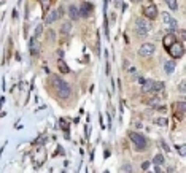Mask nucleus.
<instances>
[{
  "instance_id": "nucleus-26",
  "label": "nucleus",
  "mask_w": 186,
  "mask_h": 173,
  "mask_svg": "<svg viewBox=\"0 0 186 173\" xmlns=\"http://www.w3.org/2000/svg\"><path fill=\"white\" fill-rule=\"evenodd\" d=\"M42 30H43V26H42V24H38V26H37V29H35V38L42 35Z\"/></svg>"
},
{
  "instance_id": "nucleus-14",
  "label": "nucleus",
  "mask_w": 186,
  "mask_h": 173,
  "mask_svg": "<svg viewBox=\"0 0 186 173\" xmlns=\"http://www.w3.org/2000/svg\"><path fill=\"white\" fill-rule=\"evenodd\" d=\"M164 162H166V160H164V156H162V154H156L154 156V159H153V164L154 165H162Z\"/></svg>"
},
{
  "instance_id": "nucleus-8",
  "label": "nucleus",
  "mask_w": 186,
  "mask_h": 173,
  "mask_svg": "<svg viewBox=\"0 0 186 173\" xmlns=\"http://www.w3.org/2000/svg\"><path fill=\"white\" fill-rule=\"evenodd\" d=\"M175 67H177L175 60H167V62L164 64V71L167 75H172L173 71H175Z\"/></svg>"
},
{
  "instance_id": "nucleus-18",
  "label": "nucleus",
  "mask_w": 186,
  "mask_h": 173,
  "mask_svg": "<svg viewBox=\"0 0 186 173\" xmlns=\"http://www.w3.org/2000/svg\"><path fill=\"white\" fill-rule=\"evenodd\" d=\"M70 29H72V24L70 22H64V24H62V33H70Z\"/></svg>"
},
{
  "instance_id": "nucleus-17",
  "label": "nucleus",
  "mask_w": 186,
  "mask_h": 173,
  "mask_svg": "<svg viewBox=\"0 0 186 173\" xmlns=\"http://www.w3.org/2000/svg\"><path fill=\"white\" fill-rule=\"evenodd\" d=\"M166 3L169 5V8H170V10L177 11V8H178V2H177V0H166Z\"/></svg>"
},
{
  "instance_id": "nucleus-9",
  "label": "nucleus",
  "mask_w": 186,
  "mask_h": 173,
  "mask_svg": "<svg viewBox=\"0 0 186 173\" xmlns=\"http://www.w3.org/2000/svg\"><path fill=\"white\" fill-rule=\"evenodd\" d=\"M92 11V5L91 3H83L81 10H80V16H89Z\"/></svg>"
},
{
  "instance_id": "nucleus-33",
  "label": "nucleus",
  "mask_w": 186,
  "mask_h": 173,
  "mask_svg": "<svg viewBox=\"0 0 186 173\" xmlns=\"http://www.w3.org/2000/svg\"><path fill=\"white\" fill-rule=\"evenodd\" d=\"M150 173H151V171H150Z\"/></svg>"
},
{
  "instance_id": "nucleus-32",
  "label": "nucleus",
  "mask_w": 186,
  "mask_h": 173,
  "mask_svg": "<svg viewBox=\"0 0 186 173\" xmlns=\"http://www.w3.org/2000/svg\"><path fill=\"white\" fill-rule=\"evenodd\" d=\"M42 3H43V7H48V0H42Z\"/></svg>"
},
{
  "instance_id": "nucleus-19",
  "label": "nucleus",
  "mask_w": 186,
  "mask_h": 173,
  "mask_svg": "<svg viewBox=\"0 0 186 173\" xmlns=\"http://www.w3.org/2000/svg\"><path fill=\"white\" fill-rule=\"evenodd\" d=\"M169 27H170V32L177 30V29H178V22H177L175 19H172L170 22H169Z\"/></svg>"
},
{
  "instance_id": "nucleus-6",
  "label": "nucleus",
  "mask_w": 186,
  "mask_h": 173,
  "mask_svg": "<svg viewBox=\"0 0 186 173\" xmlns=\"http://www.w3.org/2000/svg\"><path fill=\"white\" fill-rule=\"evenodd\" d=\"M143 14L150 19H154V18H157V10H156L154 5H146L143 8Z\"/></svg>"
},
{
  "instance_id": "nucleus-24",
  "label": "nucleus",
  "mask_w": 186,
  "mask_h": 173,
  "mask_svg": "<svg viewBox=\"0 0 186 173\" xmlns=\"http://www.w3.org/2000/svg\"><path fill=\"white\" fill-rule=\"evenodd\" d=\"M48 40H49V41H54V40H56V33H54V30H51V29L48 30Z\"/></svg>"
},
{
  "instance_id": "nucleus-25",
  "label": "nucleus",
  "mask_w": 186,
  "mask_h": 173,
  "mask_svg": "<svg viewBox=\"0 0 186 173\" xmlns=\"http://www.w3.org/2000/svg\"><path fill=\"white\" fill-rule=\"evenodd\" d=\"M162 21L166 22V24H169V22L172 21V18H170V14L169 13H162Z\"/></svg>"
},
{
  "instance_id": "nucleus-11",
  "label": "nucleus",
  "mask_w": 186,
  "mask_h": 173,
  "mask_svg": "<svg viewBox=\"0 0 186 173\" xmlns=\"http://www.w3.org/2000/svg\"><path fill=\"white\" fill-rule=\"evenodd\" d=\"M69 16L72 19H78V18H80V10H78V7L70 5V7H69Z\"/></svg>"
},
{
  "instance_id": "nucleus-31",
  "label": "nucleus",
  "mask_w": 186,
  "mask_h": 173,
  "mask_svg": "<svg viewBox=\"0 0 186 173\" xmlns=\"http://www.w3.org/2000/svg\"><path fill=\"white\" fill-rule=\"evenodd\" d=\"M161 144H162V148H164L166 151H169V146H167V144H166V141H161Z\"/></svg>"
},
{
  "instance_id": "nucleus-5",
  "label": "nucleus",
  "mask_w": 186,
  "mask_h": 173,
  "mask_svg": "<svg viewBox=\"0 0 186 173\" xmlns=\"http://www.w3.org/2000/svg\"><path fill=\"white\" fill-rule=\"evenodd\" d=\"M169 53H170L175 59H178V57H181V56H183L184 48H183V44H181V43H177V41H175L170 48H169Z\"/></svg>"
},
{
  "instance_id": "nucleus-4",
  "label": "nucleus",
  "mask_w": 186,
  "mask_h": 173,
  "mask_svg": "<svg viewBox=\"0 0 186 173\" xmlns=\"http://www.w3.org/2000/svg\"><path fill=\"white\" fill-rule=\"evenodd\" d=\"M154 51H156V48H154L153 43H145V44L140 46L138 54L142 56V57H151V56L154 54Z\"/></svg>"
},
{
  "instance_id": "nucleus-29",
  "label": "nucleus",
  "mask_w": 186,
  "mask_h": 173,
  "mask_svg": "<svg viewBox=\"0 0 186 173\" xmlns=\"http://www.w3.org/2000/svg\"><path fill=\"white\" fill-rule=\"evenodd\" d=\"M180 38H181V40H184V38H186V32L184 30H180Z\"/></svg>"
},
{
  "instance_id": "nucleus-10",
  "label": "nucleus",
  "mask_w": 186,
  "mask_h": 173,
  "mask_svg": "<svg viewBox=\"0 0 186 173\" xmlns=\"http://www.w3.org/2000/svg\"><path fill=\"white\" fill-rule=\"evenodd\" d=\"M162 43H164V46L169 49V48H170L173 43H175V35H173V33H169L167 37H164V40H162Z\"/></svg>"
},
{
  "instance_id": "nucleus-28",
  "label": "nucleus",
  "mask_w": 186,
  "mask_h": 173,
  "mask_svg": "<svg viewBox=\"0 0 186 173\" xmlns=\"http://www.w3.org/2000/svg\"><path fill=\"white\" fill-rule=\"evenodd\" d=\"M180 92H184V81H181V83H180Z\"/></svg>"
},
{
  "instance_id": "nucleus-13",
  "label": "nucleus",
  "mask_w": 186,
  "mask_h": 173,
  "mask_svg": "<svg viewBox=\"0 0 186 173\" xmlns=\"http://www.w3.org/2000/svg\"><path fill=\"white\" fill-rule=\"evenodd\" d=\"M173 108H175V111H177V113H180V114L184 113V102H183V100H180V102L175 103V107H173Z\"/></svg>"
},
{
  "instance_id": "nucleus-20",
  "label": "nucleus",
  "mask_w": 186,
  "mask_h": 173,
  "mask_svg": "<svg viewBox=\"0 0 186 173\" xmlns=\"http://www.w3.org/2000/svg\"><path fill=\"white\" fill-rule=\"evenodd\" d=\"M30 48H32V54H38V53H40V44H38V43H35V44H30Z\"/></svg>"
},
{
  "instance_id": "nucleus-7",
  "label": "nucleus",
  "mask_w": 186,
  "mask_h": 173,
  "mask_svg": "<svg viewBox=\"0 0 186 173\" xmlns=\"http://www.w3.org/2000/svg\"><path fill=\"white\" fill-rule=\"evenodd\" d=\"M59 18H60V16H59V11H57V10H51V11L48 13L46 21H45V22H46V24H53V22L57 21Z\"/></svg>"
},
{
  "instance_id": "nucleus-12",
  "label": "nucleus",
  "mask_w": 186,
  "mask_h": 173,
  "mask_svg": "<svg viewBox=\"0 0 186 173\" xmlns=\"http://www.w3.org/2000/svg\"><path fill=\"white\" fill-rule=\"evenodd\" d=\"M142 91L143 92H151V91H153V87H154V81L153 80H146V81H143L142 83Z\"/></svg>"
},
{
  "instance_id": "nucleus-27",
  "label": "nucleus",
  "mask_w": 186,
  "mask_h": 173,
  "mask_svg": "<svg viewBox=\"0 0 186 173\" xmlns=\"http://www.w3.org/2000/svg\"><path fill=\"white\" fill-rule=\"evenodd\" d=\"M142 168H143V170H148V168H150V160H145V162L142 164Z\"/></svg>"
},
{
  "instance_id": "nucleus-1",
  "label": "nucleus",
  "mask_w": 186,
  "mask_h": 173,
  "mask_svg": "<svg viewBox=\"0 0 186 173\" xmlns=\"http://www.w3.org/2000/svg\"><path fill=\"white\" fill-rule=\"evenodd\" d=\"M51 84H53V87H56V91H57L60 99H67V97L70 96V91H72L70 84H69V83H65L60 76L53 75L51 76Z\"/></svg>"
},
{
  "instance_id": "nucleus-22",
  "label": "nucleus",
  "mask_w": 186,
  "mask_h": 173,
  "mask_svg": "<svg viewBox=\"0 0 186 173\" xmlns=\"http://www.w3.org/2000/svg\"><path fill=\"white\" fill-rule=\"evenodd\" d=\"M162 89H164V83H156V81H154L153 91H162Z\"/></svg>"
},
{
  "instance_id": "nucleus-2",
  "label": "nucleus",
  "mask_w": 186,
  "mask_h": 173,
  "mask_svg": "<svg viewBox=\"0 0 186 173\" xmlns=\"http://www.w3.org/2000/svg\"><path fill=\"white\" fill-rule=\"evenodd\" d=\"M151 30V24H150V21H146L143 18H138L137 21H135V32H137V35L138 37H146L150 33Z\"/></svg>"
},
{
  "instance_id": "nucleus-21",
  "label": "nucleus",
  "mask_w": 186,
  "mask_h": 173,
  "mask_svg": "<svg viewBox=\"0 0 186 173\" xmlns=\"http://www.w3.org/2000/svg\"><path fill=\"white\" fill-rule=\"evenodd\" d=\"M156 124L164 127V126H167V124H169V121H167L166 118H159V119H156Z\"/></svg>"
},
{
  "instance_id": "nucleus-3",
  "label": "nucleus",
  "mask_w": 186,
  "mask_h": 173,
  "mask_svg": "<svg viewBox=\"0 0 186 173\" xmlns=\"http://www.w3.org/2000/svg\"><path fill=\"white\" fill-rule=\"evenodd\" d=\"M129 138H131V141L135 144V148H137V149H145L146 148V138L142 135V133L131 132V133H129Z\"/></svg>"
},
{
  "instance_id": "nucleus-30",
  "label": "nucleus",
  "mask_w": 186,
  "mask_h": 173,
  "mask_svg": "<svg viewBox=\"0 0 186 173\" xmlns=\"http://www.w3.org/2000/svg\"><path fill=\"white\" fill-rule=\"evenodd\" d=\"M178 149H180V154L184 156V146H178Z\"/></svg>"
},
{
  "instance_id": "nucleus-23",
  "label": "nucleus",
  "mask_w": 186,
  "mask_h": 173,
  "mask_svg": "<svg viewBox=\"0 0 186 173\" xmlns=\"http://www.w3.org/2000/svg\"><path fill=\"white\" fill-rule=\"evenodd\" d=\"M131 171H132V168H131V165H129V164L121 167V173H131Z\"/></svg>"
},
{
  "instance_id": "nucleus-15",
  "label": "nucleus",
  "mask_w": 186,
  "mask_h": 173,
  "mask_svg": "<svg viewBox=\"0 0 186 173\" xmlns=\"http://www.w3.org/2000/svg\"><path fill=\"white\" fill-rule=\"evenodd\" d=\"M57 67H59V70L62 71V73H69V71H70V68L67 67V64L64 62V60H59V62H57Z\"/></svg>"
},
{
  "instance_id": "nucleus-16",
  "label": "nucleus",
  "mask_w": 186,
  "mask_h": 173,
  "mask_svg": "<svg viewBox=\"0 0 186 173\" xmlns=\"http://www.w3.org/2000/svg\"><path fill=\"white\" fill-rule=\"evenodd\" d=\"M146 103H148L150 107H156V105H159V103H161V99H159V97H153V99L146 100Z\"/></svg>"
}]
</instances>
